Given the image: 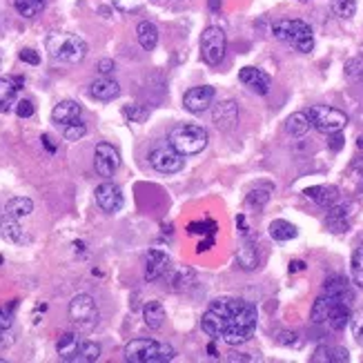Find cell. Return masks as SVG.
Returning a JSON list of instances; mask_svg holds the SVG:
<instances>
[{
    "label": "cell",
    "instance_id": "1",
    "mask_svg": "<svg viewBox=\"0 0 363 363\" xmlns=\"http://www.w3.org/2000/svg\"><path fill=\"white\" fill-rule=\"evenodd\" d=\"M257 308L243 298L223 296L210 303L201 317V330L212 341H223L230 345H241L255 337Z\"/></svg>",
    "mask_w": 363,
    "mask_h": 363
},
{
    "label": "cell",
    "instance_id": "2",
    "mask_svg": "<svg viewBox=\"0 0 363 363\" xmlns=\"http://www.w3.org/2000/svg\"><path fill=\"white\" fill-rule=\"evenodd\" d=\"M47 54L56 62H65V65H76L87 56V43L76 34H50L45 40Z\"/></svg>",
    "mask_w": 363,
    "mask_h": 363
},
{
    "label": "cell",
    "instance_id": "3",
    "mask_svg": "<svg viewBox=\"0 0 363 363\" xmlns=\"http://www.w3.org/2000/svg\"><path fill=\"white\" fill-rule=\"evenodd\" d=\"M125 361L130 363H167L177 357V350L169 343L154 339H134L125 345Z\"/></svg>",
    "mask_w": 363,
    "mask_h": 363
},
{
    "label": "cell",
    "instance_id": "4",
    "mask_svg": "<svg viewBox=\"0 0 363 363\" xmlns=\"http://www.w3.org/2000/svg\"><path fill=\"white\" fill-rule=\"evenodd\" d=\"M208 130L199 128V125H177L167 136V145H172L183 156H194L208 147Z\"/></svg>",
    "mask_w": 363,
    "mask_h": 363
},
{
    "label": "cell",
    "instance_id": "5",
    "mask_svg": "<svg viewBox=\"0 0 363 363\" xmlns=\"http://www.w3.org/2000/svg\"><path fill=\"white\" fill-rule=\"evenodd\" d=\"M274 38L292 45L296 52L310 54L314 50V34L312 27L303 21H277L272 25Z\"/></svg>",
    "mask_w": 363,
    "mask_h": 363
},
{
    "label": "cell",
    "instance_id": "6",
    "mask_svg": "<svg viewBox=\"0 0 363 363\" xmlns=\"http://www.w3.org/2000/svg\"><path fill=\"white\" fill-rule=\"evenodd\" d=\"M308 116H310L312 128L323 134L343 132V128L348 125V116H345L341 109L330 107V105H312L308 109Z\"/></svg>",
    "mask_w": 363,
    "mask_h": 363
},
{
    "label": "cell",
    "instance_id": "7",
    "mask_svg": "<svg viewBox=\"0 0 363 363\" xmlns=\"http://www.w3.org/2000/svg\"><path fill=\"white\" fill-rule=\"evenodd\" d=\"M225 31L220 27H205L201 34V56L210 67H218L225 58Z\"/></svg>",
    "mask_w": 363,
    "mask_h": 363
},
{
    "label": "cell",
    "instance_id": "8",
    "mask_svg": "<svg viewBox=\"0 0 363 363\" xmlns=\"http://www.w3.org/2000/svg\"><path fill=\"white\" fill-rule=\"evenodd\" d=\"M69 319L78 330H91L96 328L101 312L96 301L89 294H76L69 303Z\"/></svg>",
    "mask_w": 363,
    "mask_h": 363
},
{
    "label": "cell",
    "instance_id": "9",
    "mask_svg": "<svg viewBox=\"0 0 363 363\" xmlns=\"http://www.w3.org/2000/svg\"><path fill=\"white\" fill-rule=\"evenodd\" d=\"M239 228H241V243H239V250H236V261L243 267V270L252 272L259 267V261H261V255H259V247H257V241L255 236H252L245 228V218L239 216Z\"/></svg>",
    "mask_w": 363,
    "mask_h": 363
},
{
    "label": "cell",
    "instance_id": "10",
    "mask_svg": "<svg viewBox=\"0 0 363 363\" xmlns=\"http://www.w3.org/2000/svg\"><path fill=\"white\" fill-rule=\"evenodd\" d=\"M150 165L161 174H177L185 165V156L172 145H161L150 152Z\"/></svg>",
    "mask_w": 363,
    "mask_h": 363
},
{
    "label": "cell",
    "instance_id": "11",
    "mask_svg": "<svg viewBox=\"0 0 363 363\" xmlns=\"http://www.w3.org/2000/svg\"><path fill=\"white\" fill-rule=\"evenodd\" d=\"M94 167H96V174L112 179L116 174V169L121 167V154L114 145L109 143H99L94 150Z\"/></svg>",
    "mask_w": 363,
    "mask_h": 363
},
{
    "label": "cell",
    "instance_id": "12",
    "mask_svg": "<svg viewBox=\"0 0 363 363\" xmlns=\"http://www.w3.org/2000/svg\"><path fill=\"white\" fill-rule=\"evenodd\" d=\"M214 96H216V89L212 85L189 87L183 94V107L187 109V112H192V114H201L214 103Z\"/></svg>",
    "mask_w": 363,
    "mask_h": 363
},
{
    "label": "cell",
    "instance_id": "13",
    "mask_svg": "<svg viewBox=\"0 0 363 363\" xmlns=\"http://www.w3.org/2000/svg\"><path fill=\"white\" fill-rule=\"evenodd\" d=\"M172 272V259L163 250H150L145 257V281H161Z\"/></svg>",
    "mask_w": 363,
    "mask_h": 363
},
{
    "label": "cell",
    "instance_id": "14",
    "mask_svg": "<svg viewBox=\"0 0 363 363\" xmlns=\"http://www.w3.org/2000/svg\"><path fill=\"white\" fill-rule=\"evenodd\" d=\"M212 121L220 132L234 130L236 123H239V105H236V101L228 99V101L216 103L212 112Z\"/></svg>",
    "mask_w": 363,
    "mask_h": 363
},
{
    "label": "cell",
    "instance_id": "15",
    "mask_svg": "<svg viewBox=\"0 0 363 363\" xmlns=\"http://www.w3.org/2000/svg\"><path fill=\"white\" fill-rule=\"evenodd\" d=\"M96 203L99 208L107 214H116L121 208H123V192L121 187L114 185V183H103L96 187Z\"/></svg>",
    "mask_w": 363,
    "mask_h": 363
},
{
    "label": "cell",
    "instance_id": "16",
    "mask_svg": "<svg viewBox=\"0 0 363 363\" xmlns=\"http://www.w3.org/2000/svg\"><path fill=\"white\" fill-rule=\"evenodd\" d=\"M239 81L250 89V91H255V94H261V96H265L267 91H270V76H267L265 72L257 69V67H243L239 72Z\"/></svg>",
    "mask_w": 363,
    "mask_h": 363
},
{
    "label": "cell",
    "instance_id": "17",
    "mask_svg": "<svg viewBox=\"0 0 363 363\" xmlns=\"http://www.w3.org/2000/svg\"><path fill=\"white\" fill-rule=\"evenodd\" d=\"M83 343H85V339L78 333H65L56 343V352H58V357L62 361H74L76 363L78 354H81V350H83Z\"/></svg>",
    "mask_w": 363,
    "mask_h": 363
},
{
    "label": "cell",
    "instance_id": "18",
    "mask_svg": "<svg viewBox=\"0 0 363 363\" xmlns=\"http://www.w3.org/2000/svg\"><path fill=\"white\" fill-rule=\"evenodd\" d=\"M314 205H319V208H333V205H337L341 201V194L339 189L335 185H314V187H308L303 192Z\"/></svg>",
    "mask_w": 363,
    "mask_h": 363
},
{
    "label": "cell",
    "instance_id": "19",
    "mask_svg": "<svg viewBox=\"0 0 363 363\" xmlns=\"http://www.w3.org/2000/svg\"><path fill=\"white\" fill-rule=\"evenodd\" d=\"M325 228L335 234H343L345 230L350 228V205H333V208H328V214H325Z\"/></svg>",
    "mask_w": 363,
    "mask_h": 363
},
{
    "label": "cell",
    "instance_id": "20",
    "mask_svg": "<svg viewBox=\"0 0 363 363\" xmlns=\"http://www.w3.org/2000/svg\"><path fill=\"white\" fill-rule=\"evenodd\" d=\"M352 319V303L350 301H343V298H339V301L333 303V308H330L328 312V319L325 323L335 330V333H341V330L350 323Z\"/></svg>",
    "mask_w": 363,
    "mask_h": 363
},
{
    "label": "cell",
    "instance_id": "21",
    "mask_svg": "<svg viewBox=\"0 0 363 363\" xmlns=\"http://www.w3.org/2000/svg\"><path fill=\"white\" fill-rule=\"evenodd\" d=\"M89 96L96 101H103V103H109L121 96V85L116 81H112V78L101 76L99 81H94L89 85Z\"/></svg>",
    "mask_w": 363,
    "mask_h": 363
},
{
    "label": "cell",
    "instance_id": "22",
    "mask_svg": "<svg viewBox=\"0 0 363 363\" xmlns=\"http://www.w3.org/2000/svg\"><path fill=\"white\" fill-rule=\"evenodd\" d=\"M81 105H78L76 101H60L56 107H54V112H52V121L56 125H60V128H65V125L69 123H76V121H81Z\"/></svg>",
    "mask_w": 363,
    "mask_h": 363
},
{
    "label": "cell",
    "instance_id": "23",
    "mask_svg": "<svg viewBox=\"0 0 363 363\" xmlns=\"http://www.w3.org/2000/svg\"><path fill=\"white\" fill-rule=\"evenodd\" d=\"M0 236H3L7 243H13V245H23L29 241L25 230L18 223V218H13L9 214H5L3 218H0Z\"/></svg>",
    "mask_w": 363,
    "mask_h": 363
},
{
    "label": "cell",
    "instance_id": "24",
    "mask_svg": "<svg viewBox=\"0 0 363 363\" xmlns=\"http://www.w3.org/2000/svg\"><path fill=\"white\" fill-rule=\"evenodd\" d=\"M136 38H138V45L143 47L145 52H154L156 45H159V29H156L154 23L143 21L136 27Z\"/></svg>",
    "mask_w": 363,
    "mask_h": 363
},
{
    "label": "cell",
    "instance_id": "25",
    "mask_svg": "<svg viewBox=\"0 0 363 363\" xmlns=\"http://www.w3.org/2000/svg\"><path fill=\"white\" fill-rule=\"evenodd\" d=\"M312 361H321V363H345L350 361V354L345 348H337V345H319L317 350H314V357Z\"/></svg>",
    "mask_w": 363,
    "mask_h": 363
},
{
    "label": "cell",
    "instance_id": "26",
    "mask_svg": "<svg viewBox=\"0 0 363 363\" xmlns=\"http://www.w3.org/2000/svg\"><path fill=\"white\" fill-rule=\"evenodd\" d=\"M143 319L150 330H161L165 323V308L161 301H150L143 308Z\"/></svg>",
    "mask_w": 363,
    "mask_h": 363
},
{
    "label": "cell",
    "instance_id": "27",
    "mask_svg": "<svg viewBox=\"0 0 363 363\" xmlns=\"http://www.w3.org/2000/svg\"><path fill=\"white\" fill-rule=\"evenodd\" d=\"M310 128H312V123H310L308 112H296V114L288 116V121H286V132L294 138L306 136L310 132Z\"/></svg>",
    "mask_w": 363,
    "mask_h": 363
},
{
    "label": "cell",
    "instance_id": "28",
    "mask_svg": "<svg viewBox=\"0 0 363 363\" xmlns=\"http://www.w3.org/2000/svg\"><path fill=\"white\" fill-rule=\"evenodd\" d=\"M270 236L279 243H286V241H292L298 236V230L296 225H292L290 220H283V218H277L270 223Z\"/></svg>",
    "mask_w": 363,
    "mask_h": 363
},
{
    "label": "cell",
    "instance_id": "29",
    "mask_svg": "<svg viewBox=\"0 0 363 363\" xmlns=\"http://www.w3.org/2000/svg\"><path fill=\"white\" fill-rule=\"evenodd\" d=\"M31 212H34V201L27 196H16V199L7 201V205H5V214L18 218V220L29 216Z\"/></svg>",
    "mask_w": 363,
    "mask_h": 363
},
{
    "label": "cell",
    "instance_id": "30",
    "mask_svg": "<svg viewBox=\"0 0 363 363\" xmlns=\"http://www.w3.org/2000/svg\"><path fill=\"white\" fill-rule=\"evenodd\" d=\"M321 292L335 294V296H341V298H348V301H352V298H354L348 279H343V277H330V279L325 281V286H323Z\"/></svg>",
    "mask_w": 363,
    "mask_h": 363
},
{
    "label": "cell",
    "instance_id": "31",
    "mask_svg": "<svg viewBox=\"0 0 363 363\" xmlns=\"http://www.w3.org/2000/svg\"><path fill=\"white\" fill-rule=\"evenodd\" d=\"M21 81H13V78H0V112H7L11 107L16 91H18Z\"/></svg>",
    "mask_w": 363,
    "mask_h": 363
},
{
    "label": "cell",
    "instance_id": "32",
    "mask_svg": "<svg viewBox=\"0 0 363 363\" xmlns=\"http://www.w3.org/2000/svg\"><path fill=\"white\" fill-rule=\"evenodd\" d=\"M270 196H272V185H259L255 189H250L247 196H245V203L252 210H261L263 205L270 201Z\"/></svg>",
    "mask_w": 363,
    "mask_h": 363
},
{
    "label": "cell",
    "instance_id": "33",
    "mask_svg": "<svg viewBox=\"0 0 363 363\" xmlns=\"http://www.w3.org/2000/svg\"><path fill=\"white\" fill-rule=\"evenodd\" d=\"M13 7L23 18H36L47 7V0H13Z\"/></svg>",
    "mask_w": 363,
    "mask_h": 363
},
{
    "label": "cell",
    "instance_id": "34",
    "mask_svg": "<svg viewBox=\"0 0 363 363\" xmlns=\"http://www.w3.org/2000/svg\"><path fill=\"white\" fill-rule=\"evenodd\" d=\"M333 11L339 16V18H352L357 13V0H333Z\"/></svg>",
    "mask_w": 363,
    "mask_h": 363
},
{
    "label": "cell",
    "instance_id": "35",
    "mask_svg": "<svg viewBox=\"0 0 363 363\" xmlns=\"http://www.w3.org/2000/svg\"><path fill=\"white\" fill-rule=\"evenodd\" d=\"M99 359H101V345L85 339L83 350H81V354H78L76 363H91V361H99Z\"/></svg>",
    "mask_w": 363,
    "mask_h": 363
},
{
    "label": "cell",
    "instance_id": "36",
    "mask_svg": "<svg viewBox=\"0 0 363 363\" xmlns=\"http://www.w3.org/2000/svg\"><path fill=\"white\" fill-rule=\"evenodd\" d=\"M85 134H87V128H85V123H81V121L69 123V125H65V128H62V136H65V140H72V143L81 140Z\"/></svg>",
    "mask_w": 363,
    "mask_h": 363
},
{
    "label": "cell",
    "instance_id": "37",
    "mask_svg": "<svg viewBox=\"0 0 363 363\" xmlns=\"http://www.w3.org/2000/svg\"><path fill=\"white\" fill-rule=\"evenodd\" d=\"M352 281L363 288V245H359L352 255Z\"/></svg>",
    "mask_w": 363,
    "mask_h": 363
},
{
    "label": "cell",
    "instance_id": "38",
    "mask_svg": "<svg viewBox=\"0 0 363 363\" xmlns=\"http://www.w3.org/2000/svg\"><path fill=\"white\" fill-rule=\"evenodd\" d=\"M216 232V223L214 220H199V223H189L187 225V234H212Z\"/></svg>",
    "mask_w": 363,
    "mask_h": 363
},
{
    "label": "cell",
    "instance_id": "39",
    "mask_svg": "<svg viewBox=\"0 0 363 363\" xmlns=\"http://www.w3.org/2000/svg\"><path fill=\"white\" fill-rule=\"evenodd\" d=\"M350 325H352V337L359 345H363V308L352 314V319H350Z\"/></svg>",
    "mask_w": 363,
    "mask_h": 363
},
{
    "label": "cell",
    "instance_id": "40",
    "mask_svg": "<svg viewBox=\"0 0 363 363\" xmlns=\"http://www.w3.org/2000/svg\"><path fill=\"white\" fill-rule=\"evenodd\" d=\"M192 279H194V272L192 270H179L177 274H172V281H174V283H172V288L181 290V288L187 286V283L192 286Z\"/></svg>",
    "mask_w": 363,
    "mask_h": 363
},
{
    "label": "cell",
    "instance_id": "41",
    "mask_svg": "<svg viewBox=\"0 0 363 363\" xmlns=\"http://www.w3.org/2000/svg\"><path fill=\"white\" fill-rule=\"evenodd\" d=\"M125 118H130L132 123H143L147 118V109H143L140 105H130V107H125Z\"/></svg>",
    "mask_w": 363,
    "mask_h": 363
},
{
    "label": "cell",
    "instance_id": "42",
    "mask_svg": "<svg viewBox=\"0 0 363 363\" xmlns=\"http://www.w3.org/2000/svg\"><path fill=\"white\" fill-rule=\"evenodd\" d=\"M13 306L11 303L9 308H0V330H9L11 323H13Z\"/></svg>",
    "mask_w": 363,
    "mask_h": 363
},
{
    "label": "cell",
    "instance_id": "43",
    "mask_svg": "<svg viewBox=\"0 0 363 363\" xmlns=\"http://www.w3.org/2000/svg\"><path fill=\"white\" fill-rule=\"evenodd\" d=\"M112 3H114V7H116V9H121V11L128 13V11L138 9L140 5L145 3V0H112Z\"/></svg>",
    "mask_w": 363,
    "mask_h": 363
},
{
    "label": "cell",
    "instance_id": "44",
    "mask_svg": "<svg viewBox=\"0 0 363 363\" xmlns=\"http://www.w3.org/2000/svg\"><path fill=\"white\" fill-rule=\"evenodd\" d=\"M16 114H18L21 118H31V116H34V103L21 101L18 105H16Z\"/></svg>",
    "mask_w": 363,
    "mask_h": 363
},
{
    "label": "cell",
    "instance_id": "45",
    "mask_svg": "<svg viewBox=\"0 0 363 363\" xmlns=\"http://www.w3.org/2000/svg\"><path fill=\"white\" fill-rule=\"evenodd\" d=\"M277 341L281 345H288V348H296V345H298V335L296 333H281L277 337Z\"/></svg>",
    "mask_w": 363,
    "mask_h": 363
},
{
    "label": "cell",
    "instance_id": "46",
    "mask_svg": "<svg viewBox=\"0 0 363 363\" xmlns=\"http://www.w3.org/2000/svg\"><path fill=\"white\" fill-rule=\"evenodd\" d=\"M21 60H23V62H29V65H38V62H40V56H38L34 50H23V52H21Z\"/></svg>",
    "mask_w": 363,
    "mask_h": 363
},
{
    "label": "cell",
    "instance_id": "47",
    "mask_svg": "<svg viewBox=\"0 0 363 363\" xmlns=\"http://www.w3.org/2000/svg\"><path fill=\"white\" fill-rule=\"evenodd\" d=\"M112 72H114V60H112V58H103V60H99V74L109 76Z\"/></svg>",
    "mask_w": 363,
    "mask_h": 363
},
{
    "label": "cell",
    "instance_id": "48",
    "mask_svg": "<svg viewBox=\"0 0 363 363\" xmlns=\"http://www.w3.org/2000/svg\"><path fill=\"white\" fill-rule=\"evenodd\" d=\"M330 147H333L335 152L343 147V136H341V132H337V134H330Z\"/></svg>",
    "mask_w": 363,
    "mask_h": 363
},
{
    "label": "cell",
    "instance_id": "49",
    "mask_svg": "<svg viewBox=\"0 0 363 363\" xmlns=\"http://www.w3.org/2000/svg\"><path fill=\"white\" fill-rule=\"evenodd\" d=\"M13 343V337L7 335V330H0V348H9Z\"/></svg>",
    "mask_w": 363,
    "mask_h": 363
},
{
    "label": "cell",
    "instance_id": "50",
    "mask_svg": "<svg viewBox=\"0 0 363 363\" xmlns=\"http://www.w3.org/2000/svg\"><path fill=\"white\" fill-rule=\"evenodd\" d=\"M352 169L359 174V179L363 181V154L361 156H357V159L352 161Z\"/></svg>",
    "mask_w": 363,
    "mask_h": 363
},
{
    "label": "cell",
    "instance_id": "51",
    "mask_svg": "<svg viewBox=\"0 0 363 363\" xmlns=\"http://www.w3.org/2000/svg\"><path fill=\"white\" fill-rule=\"evenodd\" d=\"M301 270H306V263L303 261H292L290 263V272L294 274V272H301Z\"/></svg>",
    "mask_w": 363,
    "mask_h": 363
},
{
    "label": "cell",
    "instance_id": "52",
    "mask_svg": "<svg viewBox=\"0 0 363 363\" xmlns=\"http://www.w3.org/2000/svg\"><path fill=\"white\" fill-rule=\"evenodd\" d=\"M208 7H210L212 11H218V9H220V0H208Z\"/></svg>",
    "mask_w": 363,
    "mask_h": 363
},
{
    "label": "cell",
    "instance_id": "53",
    "mask_svg": "<svg viewBox=\"0 0 363 363\" xmlns=\"http://www.w3.org/2000/svg\"><path fill=\"white\" fill-rule=\"evenodd\" d=\"M359 147H363V136L359 138Z\"/></svg>",
    "mask_w": 363,
    "mask_h": 363
},
{
    "label": "cell",
    "instance_id": "54",
    "mask_svg": "<svg viewBox=\"0 0 363 363\" xmlns=\"http://www.w3.org/2000/svg\"><path fill=\"white\" fill-rule=\"evenodd\" d=\"M3 361H5V359H0V363H3Z\"/></svg>",
    "mask_w": 363,
    "mask_h": 363
},
{
    "label": "cell",
    "instance_id": "55",
    "mask_svg": "<svg viewBox=\"0 0 363 363\" xmlns=\"http://www.w3.org/2000/svg\"><path fill=\"white\" fill-rule=\"evenodd\" d=\"M301 3H306V0H301Z\"/></svg>",
    "mask_w": 363,
    "mask_h": 363
}]
</instances>
